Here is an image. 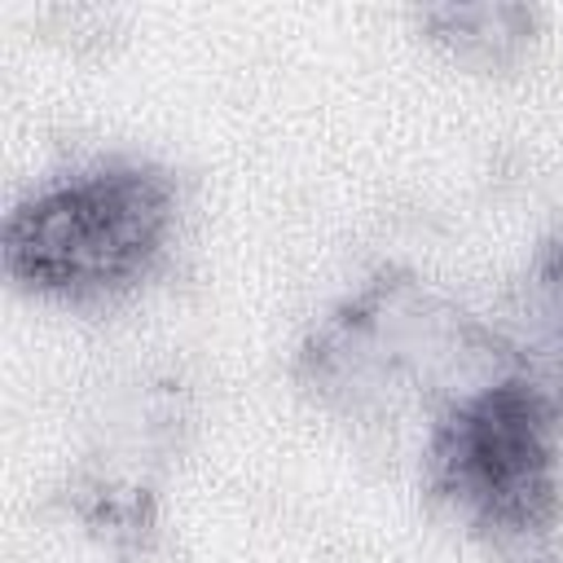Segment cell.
Masks as SVG:
<instances>
[{
    "label": "cell",
    "instance_id": "cell-5",
    "mask_svg": "<svg viewBox=\"0 0 563 563\" xmlns=\"http://www.w3.org/2000/svg\"><path fill=\"white\" fill-rule=\"evenodd\" d=\"M528 308L550 343V361L563 378V233L545 238L528 268Z\"/></svg>",
    "mask_w": 563,
    "mask_h": 563
},
{
    "label": "cell",
    "instance_id": "cell-1",
    "mask_svg": "<svg viewBox=\"0 0 563 563\" xmlns=\"http://www.w3.org/2000/svg\"><path fill=\"white\" fill-rule=\"evenodd\" d=\"M528 365L523 347L413 268L383 264L295 347V387L339 422H427L471 387Z\"/></svg>",
    "mask_w": 563,
    "mask_h": 563
},
{
    "label": "cell",
    "instance_id": "cell-4",
    "mask_svg": "<svg viewBox=\"0 0 563 563\" xmlns=\"http://www.w3.org/2000/svg\"><path fill=\"white\" fill-rule=\"evenodd\" d=\"M413 18L435 48H444L457 66H471L479 75L519 70L545 26V9L523 0H444L422 4Z\"/></svg>",
    "mask_w": 563,
    "mask_h": 563
},
{
    "label": "cell",
    "instance_id": "cell-3",
    "mask_svg": "<svg viewBox=\"0 0 563 563\" xmlns=\"http://www.w3.org/2000/svg\"><path fill=\"white\" fill-rule=\"evenodd\" d=\"M563 405L532 365L506 369L422 431L427 497L479 545L528 554L563 515Z\"/></svg>",
    "mask_w": 563,
    "mask_h": 563
},
{
    "label": "cell",
    "instance_id": "cell-2",
    "mask_svg": "<svg viewBox=\"0 0 563 563\" xmlns=\"http://www.w3.org/2000/svg\"><path fill=\"white\" fill-rule=\"evenodd\" d=\"M180 220V180L154 158H97L13 202L0 229L18 290L70 308L136 290L167 255Z\"/></svg>",
    "mask_w": 563,
    "mask_h": 563
}]
</instances>
